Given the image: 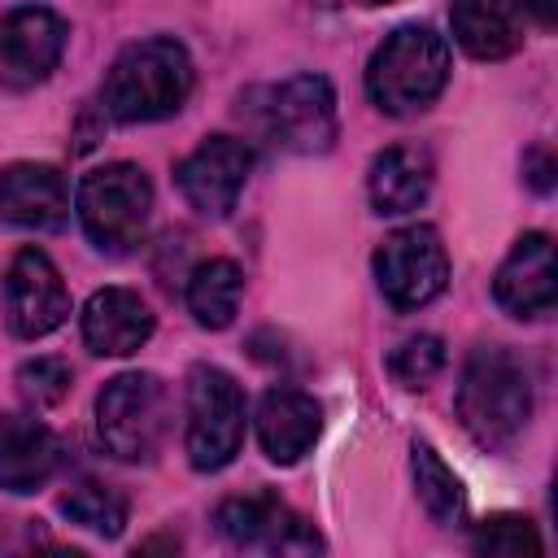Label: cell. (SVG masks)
<instances>
[{"mask_svg": "<svg viewBox=\"0 0 558 558\" xmlns=\"http://www.w3.org/2000/svg\"><path fill=\"white\" fill-rule=\"evenodd\" d=\"M196 70L179 39L153 35L140 44H126L100 83V109L113 122H161L179 113L192 96Z\"/></svg>", "mask_w": 558, "mask_h": 558, "instance_id": "cell-1", "label": "cell"}, {"mask_svg": "<svg viewBox=\"0 0 558 558\" xmlns=\"http://www.w3.org/2000/svg\"><path fill=\"white\" fill-rule=\"evenodd\" d=\"M458 418L480 449H510L532 418L527 366L501 344H480L458 379Z\"/></svg>", "mask_w": 558, "mask_h": 558, "instance_id": "cell-2", "label": "cell"}, {"mask_svg": "<svg viewBox=\"0 0 558 558\" xmlns=\"http://www.w3.org/2000/svg\"><path fill=\"white\" fill-rule=\"evenodd\" d=\"M449 83V44L432 26H397L366 65V96L379 113H423Z\"/></svg>", "mask_w": 558, "mask_h": 558, "instance_id": "cell-3", "label": "cell"}, {"mask_svg": "<svg viewBox=\"0 0 558 558\" xmlns=\"http://www.w3.org/2000/svg\"><path fill=\"white\" fill-rule=\"evenodd\" d=\"M74 209L83 222V235L100 253H126L144 240L153 218V183L131 161H109L83 174L74 192Z\"/></svg>", "mask_w": 558, "mask_h": 558, "instance_id": "cell-4", "label": "cell"}, {"mask_svg": "<svg viewBox=\"0 0 558 558\" xmlns=\"http://www.w3.org/2000/svg\"><path fill=\"white\" fill-rule=\"evenodd\" d=\"M170 427V397L166 384L148 371L113 375L96 397V432L100 445L118 462H148L157 458Z\"/></svg>", "mask_w": 558, "mask_h": 558, "instance_id": "cell-5", "label": "cell"}, {"mask_svg": "<svg viewBox=\"0 0 558 558\" xmlns=\"http://www.w3.org/2000/svg\"><path fill=\"white\" fill-rule=\"evenodd\" d=\"M253 118L262 135L283 153H327L336 140V92L323 74H292L275 87L253 92Z\"/></svg>", "mask_w": 558, "mask_h": 558, "instance_id": "cell-6", "label": "cell"}, {"mask_svg": "<svg viewBox=\"0 0 558 558\" xmlns=\"http://www.w3.org/2000/svg\"><path fill=\"white\" fill-rule=\"evenodd\" d=\"M248 405L240 384L218 366H192L187 375V462L196 471H222L244 445Z\"/></svg>", "mask_w": 558, "mask_h": 558, "instance_id": "cell-7", "label": "cell"}, {"mask_svg": "<svg viewBox=\"0 0 558 558\" xmlns=\"http://www.w3.org/2000/svg\"><path fill=\"white\" fill-rule=\"evenodd\" d=\"M375 283H379L384 301L401 314L432 305L449 283V253H445L436 227L414 222V227L392 231L375 248Z\"/></svg>", "mask_w": 558, "mask_h": 558, "instance_id": "cell-8", "label": "cell"}, {"mask_svg": "<svg viewBox=\"0 0 558 558\" xmlns=\"http://www.w3.org/2000/svg\"><path fill=\"white\" fill-rule=\"evenodd\" d=\"M70 318V288L44 248H22L4 270V323L22 340H39Z\"/></svg>", "mask_w": 558, "mask_h": 558, "instance_id": "cell-9", "label": "cell"}, {"mask_svg": "<svg viewBox=\"0 0 558 558\" xmlns=\"http://www.w3.org/2000/svg\"><path fill=\"white\" fill-rule=\"evenodd\" d=\"M214 523L235 549H262V554H314V549H323V536L275 493L227 497L214 510Z\"/></svg>", "mask_w": 558, "mask_h": 558, "instance_id": "cell-10", "label": "cell"}, {"mask_svg": "<svg viewBox=\"0 0 558 558\" xmlns=\"http://www.w3.org/2000/svg\"><path fill=\"white\" fill-rule=\"evenodd\" d=\"M253 148L235 135H205L174 170L183 201L205 218H227L248 183Z\"/></svg>", "mask_w": 558, "mask_h": 558, "instance_id": "cell-11", "label": "cell"}, {"mask_svg": "<svg viewBox=\"0 0 558 558\" xmlns=\"http://www.w3.org/2000/svg\"><path fill=\"white\" fill-rule=\"evenodd\" d=\"M70 44V26L44 9V4H22V9H9L0 17V87H35L44 83L61 52Z\"/></svg>", "mask_w": 558, "mask_h": 558, "instance_id": "cell-12", "label": "cell"}, {"mask_svg": "<svg viewBox=\"0 0 558 558\" xmlns=\"http://www.w3.org/2000/svg\"><path fill=\"white\" fill-rule=\"evenodd\" d=\"M493 296L514 318H549L558 301V275H554V240L545 231H527L514 240L510 257L497 266Z\"/></svg>", "mask_w": 558, "mask_h": 558, "instance_id": "cell-13", "label": "cell"}, {"mask_svg": "<svg viewBox=\"0 0 558 558\" xmlns=\"http://www.w3.org/2000/svg\"><path fill=\"white\" fill-rule=\"evenodd\" d=\"M70 214L65 174L48 161H13L0 170V222L17 231H57Z\"/></svg>", "mask_w": 558, "mask_h": 558, "instance_id": "cell-14", "label": "cell"}, {"mask_svg": "<svg viewBox=\"0 0 558 558\" xmlns=\"http://www.w3.org/2000/svg\"><path fill=\"white\" fill-rule=\"evenodd\" d=\"M318 432H323V405L305 388L275 384L257 401V445L275 466L301 462L314 449Z\"/></svg>", "mask_w": 558, "mask_h": 558, "instance_id": "cell-15", "label": "cell"}, {"mask_svg": "<svg viewBox=\"0 0 558 558\" xmlns=\"http://www.w3.org/2000/svg\"><path fill=\"white\" fill-rule=\"evenodd\" d=\"M153 336V310L131 288H100L83 305V344L100 357H126Z\"/></svg>", "mask_w": 558, "mask_h": 558, "instance_id": "cell-16", "label": "cell"}, {"mask_svg": "<svg viewBox=\"0 0 558 558\" xmlns=\"http://www.w3.org/2000/svg\"><path fill=\"white\" fill-rule=\"evenodd\" d=\"M61 466V440L31 414H0V488L35 493Z\"/></svg>", "mask_w": 558, "mask_h": 558, "instance_id": "cell-17", "label": "cell"}, {"mask_svg": "<svg viewBox=\"0 0 558 558\" xmlns=\"http://www.w3.org/2000/svg\"><path fill=\"white\" fill-rule=\"evenodd\" d=\"M449 22H453L458 48L475 61H501L523 44L519 0H453Z\"/></svg>", "mask_w": 558, "mask_h": 558, "instance_id": "cell-18", "label": "cell"}, {"mask_svg": "<svg viewBox=\"0 0 558 558\" xmlns=\"http://www.w3.org/2000/svg\"><path fill=\"white\" fill-rule=\"evenodd\" d=\"M366 192L375 214H410L432 192V157L410 144H392L371 161Z\"/></svg>", "mask_w": 558, "mask_h": 558, "instance_id": "cell-19", "label": "cell"}, {"mask_svg": "<svg viewBox=\"0 0 558 558\" xmlns=\"http://www.w3.org/2000/svg\"><path fill=\"white\" fill-rule=\"evenodd\" d=\"M240 296H244V270L231 257H209L187 275V310L209 331H222L235 323Z\"/></svg>", "mask_w": 558, "mask_h": 558, "instance_id": "cell-20", "label": "cell"}, {"mask_svg": "<svg viewBox=\"0 0 558 558\" xmlns=\"http://www.w3.org/2000/svg\"><path fill=\"white\" fill-rule=\"evenodd\" d=\"M410 471H414V488H418V501L423 510L440 523V527H453L466 510V493H462V480L445 466V458L432 449V445H414L410 449Z\"/></svg>", "mask_w": 558, "mask_h": 558, "instance_id": "cell-21", "label": "cell"}, {"mask_svg": "<svg viewBox=\"0 0 558 558\" xmlns=\"http://www.w3.org/2000/svg\"><path fill=\"white\" fill-rule=\"evenodd\" d=\"M61 514H65L70 523L96 532V536H118V532L126 527V501H122L109 484H100V480H78V484H70V493L61 497Z\"/></svg>", "mask_w": 558, "mask_h": 558, "instance_id": "cell-22", "label": "cell"}, {"mask_svg": "<svg viewBox=\"0 0 558 558\" xmlns=\"http://www.w3.org/2000/svg\"><path fill=\"white\" fill-rule=\"evenodd\" d=\"M471 549H475V554H501V558L541 554V532H536V523L523 519V514H488L484 523H475Z\"/></svg>", "mask_w": 558, "mask_h": 558, "instance_id": "cell-23", "label": "cell"}, {"mask_svg": "<svg viewBox=\"0 0 558 558\" xmlns=\"http://www.w3.org/2000/svg\"><path fill=\"white\" fill-rule=\"evenodd\" d=\"M445 366V344L436 336H410L397 344V353L388 357V371L397 375V384L405 388H427Z\"/></svg>", "mask_w": 558, "mask_h": 558, "instance_id": "cell-24", "label": "cell"}, {"mask_svg": "<svg viewBox=\"0 0 558 558\" xmlns=\"http://www.w3.org/2000/svg\"><path fill=\"white\" fill-rule=\"evenodd\" d=\"M70 379L74 375H70V366L61 357H35V362H26L17 371V392H22L26 405L48 410V405H57L70 392Z\"/></svg>", "mask_w": 558, "mask_h": 558, "instance_id": "cell-25", "label": "cell"}, {"mask_svg": "<svg viewBox=\"0 0 558 558\" xmlns=\"http://www.w3.org/2000/svg\"><path fill=\"white\" fill-rule=\"evenodd\" d=\"M527 161H536V170L527 174V179H532V187H536V192H549V187H554V179H549V174H554L549 153H545V148H532V153H527Z\"/></svg>", "mask_w": 558, "mask_h": 558, "instance_id": "cell-26", "label": "cell"}, {"mask_svg": "<svg viewBox=\"0 0 558 558\" xmlns=\"http://www.w3.org/2000/svg\"><path fill=\"white\" fill-rule=\"evenodd\" d=\"M519 9H523V13H532L545 31L558 22V0H519Z\"/></svg>", "mask_w": 558, "mask_h": 558, "instance_id": "cell-27", "label": "cell"}, {"mask_svg": "<svg viewBox=\"0 0 558 558\" xmlns=\"http://www.w3.org/2000/svg\"><path fill=\"white\" fill-rule=\"evenodd\" d=\"M353 4H392V0H353Z\"/></svg>", "mask_w": 558, "mask_h": 558, "instance_id": "cell-28", "label": "cell"}]
</instances>
